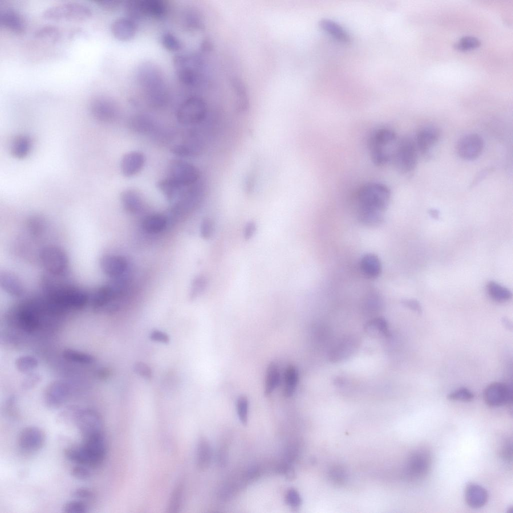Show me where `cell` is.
Instances as JSON below:
<instances>
[{"mask_svg": "<svg viewBox=\"0 0 513 513\" xmlns=\"http://www.w3.org/2000/svg\"><path fill=\"white\" fill-rule=\"evenodd\" d=\"M391 197L387 186L379 182H370L360 187L356 193L359 219L383 216Z\"/></svg>", "mask_w": 513, "mask_h": 513, "instance_id": "obj_1", "label": "cell"}, {"mask_svg": "<svg viewBox=\"0 0 513 513\" xmlns=\"http://www.w3.org/2000/svg\"><path fill=\"white\" fill-rule=\"evenodd\" d=\"M397 141L395 132L391 128L380 127L374 130L368 140L373 163L377 166H383L391 162Z\"/></svg>", "mask_w": 513, "mask_h": 513, "instance_id": "obj_2", "label": "cell"}, {"mask_svg": "<svg viewBox=\"0 0 513 513\" xmlns=\"http://www.w3.org/2000/svg\"><path fill=\"white\" fill-rule=\"evenodd\" d=\"M92 12L91 8L85 4L69 2L47 8L43 11L42 16L50 20L80 21L90 17Z\"/></svg>", "mask_w": 513, "mask_h": 513, "instance_id": "obj_3", "label": "cell"}, {"mask_svg": "<svg viewBox=\"0 0 513 513\" xmlns=\"http://www.w3.org/2000/svg\"><path fill=\"white\" fill-rule=\"evenodd\" d=\"M417 150L415 141L409 137H403L397 141L391 162L401 172L409 173L416 166Z\"/></svg>", "mask_w": 513, "mask_h": 513, "instance_id": "obj_4", "label": "cell"}, {"mask_svg": "<svg viewBox=\"0 0 513 513\" xmlns=\"http://www.w3.org/2000/svg\"><path fill=\"white\" fill-rule=\"evenodd\" d=\"M90 112L97 120L105 123L116 120L121 113L120 104L115 98L99 95L92 98L89 104Z\"/></svg>", "mask_w": 513, "mask_h": 513, "instance_id": "obj_5", "label": "cell"}, {"mask_svg": "<svg viewBox=\"0 0 513 513\" xmlns=\"http://www.w3.org/2000/svg\"><path fill=\"white\" fill-rule=\"evenodd\" d=\"M40 261L46 272L55 275H64L67 272L69 259L67 253L55 245L44 247L40 253Z\"/></svg>", "mask_w": 513, "mask_h": 513, "instance_id": "obj_6", "label": "cell"}, {"mask_svg": "<svg viewBox=\"0 0 513 513\" xmlns=\"http://www.w3.org/2000/svg\"><path fill=\"white\" fill-rule=\"evenodd\" d=\"M432 465L430 452L424 448L413 451L408 459L406 473L411 480H421L429 473Z\"/></svg>", "mask_w": 513, "mask_h": 513, "instance_id": "obj_7", "label": "cell"}, {"mask_svg": "<svg viewBox=\"0 0 513 513\" xmlns=\"http://www.w3.org/2000/svg\"><path fill=\"white\" fill-rule=\"evenodd\" d=\"M168 177L184 185L189 186L198 182L200 174L192 164L180 159H173L168 166Z\"/></svg>", "mask_w": 513, "mask_h": 513, "instance_id": "obj_8", "label": "cell"}, {"mask_svg": "<svg viewBox=\"0 0 513 513\" xmlns=\"http://www.w3.org/2000/svg\"><path fill=\"white\" fill-rule=\"evenodd\" d=\"M511 387L501 382H493L488 385L483 392V398L486 405L492 407L502 406L512 401Z\"/></svg>", "mask_w": 513, "mask_h": 513, "instance_id": "obj_9", "label": "cell"}, {"mask_svg": "<svg viewBox=\"0 0 513 513\" xmlns=\"http://www.w3.org/2000/svg\"><path fill=\"white\" fill-rule=\"evenodd\" d=\"M75 424L83 438L103 432L102 418L100 414L93 409H80Z\"/></svg>", "mask_w": 513, "mask_h": 513, "instance_id": "obj_10", "label": "cell"}, {"mask_svg": "<svg viewBox=\"0 0 513 513\" xmlns=\"http://www.w3.org/2000/svg\"><path fill=\"white\" fill-rule=\"evenodd\" d=\"M484 142L477 134L471 133L461 137L457 142L456 150L460 158L466 160H473L481 154Z\"/></svg>", "mask_w": 513, "mask_h": 513, "instance_id": "obj_11", "label": "cell"}, {"mask_svg": "<svg viewBox=\"0 0 513 513\" xmlns=\"http://www.w3.org/2000/svg\"><path fill=\"white\" fill-rule=\"evenodd\" d=\"M81 445L91 457L95 468L101 464L106 453V444L103 432L84 437Z\"/></svg>", "mask_w": 513, "mask_h": 513, "instance_id": "obj_12", "label": "cell"}, {"mask_svg": "<svg viewBox=\"0 0 513 513\" xmlns=\"http://www.w3.org/2000/svg\"><path fill=\"white\" fill-rule=\"evenodd\" d=\"M45 436L43 431L37 427L29 426L20 432L18 443L25 452H34L39 450L44 445Z\"/></svg>", "mask_w": 513, "mask_h": 513, "instance_id": "obj_13", "label": "cell"}, {"mask_svg": "<svg viewBox=\"0 0 513 513\" xmlns=\"http://www.w3.org/2000/svg\"><path fill=\"white\" fill-rule=\"evenodd\" d=\"M37 305L31 303L23 305L18 309L16 318L20 328L25 332L32 333L39 326Z\"/></svg>", "mask_w": 513, "mask_h": 513, "instance_id": "obj_14", "label": "cell"}, {"mask_svg": "<svg viewBox=\"0 0 513 513\" xmlns=\"http://www.w3.org/2000/svg\"><path fill=\"white\" fill-rule=\"evenodd\" d=\"M100 267L104 274L116 279L126 271L127 263L126 259L121 256L106 254L100 259Z\"/></svg>", "mask_w": 513, "mask_h": 513, "instance_id": "obj_15", "label": "cell"}, {"mask_svg": "<svg viewBox=\"0 0 513 513\" xmlns=\"http://www.w3.org/2000/svg\"><path fill=\"white\" fill-rule=\"evenodd\" d=\"M439 129L435 126H426L417 133L415 140L417 149L423 154H426L439 139Z\"/></svg>", "mask_w": 513, "mask_h": 513, "instance_id": "obj_16", "label": "cell"}, {"mask_svg": "<svg viewBox=\"0 0 513 513\" xmlns=\"http://www.w3.org/2000/svg\"><path fill=\"white\" fill-rule=\"evenodd\" d=\"M69 390L68 385L63 381H56L47 388L45 401L50 408H56L61 406L67 400Z\"/></svg>", "mask_w": 513, "mask_h": 513, "instance_id": "obj_17", "label": "cell"}, {"mask_svg": "<svg viewBox=\"0 0 513 513\" xmlns=\"http://www.w3.org/2000/svg\"><path fill=\"white\" fill-rule=\"evenodd\" d=\"M464 497L466 504L473 508H479L486 504L488 494L482 486L474 483H468L465 488Z\"/></svg>", "mask_w": 513, "mask_h": 513, "instance_id": "obj_18", "label": "cell"}, {"mask_svg": "<svg viewBox=\"0 0 513 513\" xmlns=\"http://www.w3.org/2000/svg\"><path fill=\"white\" fill-rule=\"evenodd\" d=\"M145 161V156L141 152L132 151L126 153L121 162L122 173L126 177L135 175L141 170Z\"/></svg>", "mask_w": 513, "mask_h": 513, "instance_id": "obj_19", "label": "cell"}, {"mask_svg": "<svg viewBox=\"0 0 513 513\" xmlns=\"http://www.w3.org/2000/svg\"><path fill=\"white\" fill-rule=\"evenodd\" d=\"M0 21L5 28L15 33H22L26 29V23L23 17L12 8H7L1 13Z\"/></svg>", "mask_w": 513, "mask_h": 513, "instance_id": "obj_20", "label": "cell"}, {"mask_svg": "<svg viewBox=\"0 0 513 513\" xmlns=\"http://www.w3.org/2000/svg\"><path fill=\"white\" fill-rule=\"evenodd\" d=\"M156 186L169 202L178 201L189 186L181 185L168 177L158 181Z\"/></svg>", "mask_w": 513, "mask_h": 513, "instance_id": "obj_21", "label": "cell"}, {"mask_svg": "<svg viewBox=\"0 0 513 513\" xmlns=\"http://www.w3.org/2000/svg\"><path fill=\"white\" fill-rule=\"evenodd\" d=\"M361 273L368 279H375L382 272V265L378 256L374 253H368L363 255L360 261Z\"/></svg>", "mask_w": 513, "mask_h": 513, "instance_id": "obj_22", "label": "cell"}, {"mask_svg": "<svg viewBox=\"0 0 513 513\" xmlns=\"http://www.w3.org/2000/svg\"><path fill=\"white\" fill-rule=\"evenodd\" d=\"M0 286L10 296L19 297L23 293L22 283L16 275L9 271H3L0 274Z\"/></svg>", "mask_w": 513, "mask_h": 513, "instance_id": "obj_23", "label": "cell"}, {"mask_svg": "<svg viewBox=\"0 0 513 513\" xmlns=\"http://www.w3.org/2000/svg\"><path fill=\"white\" fill-rule=\"evenodd\" d=\"M356 339L346 337L338 343L331 351L330 358L333 362H339L349 358L357 347Z\"/></svg>", "mask_w": 513, "mask_h": 513, "instance_id": "obj_24", "label": "cell"}, {"mask_svg": "<svg viewBox=\"0 0 513 513\" xmlns=\"http://www.w3.org/2000/svg\"><path fill=\"white\" fill-rule=\"evenodd\" d=\"M128 125L130 129L135 132L146 134L154 130L155 123L152 116L149 114L139 113L130 118Z\"/></svg>", "mask_w": 513, "mask_h": 513, "instance_id": "obj_25", "label": "cell"}, {"mask_svg": "<svg viewBox=\"0 0 513 513\" xmlns=\"http://www.w3.org/2000/svg\"><path fill=\"white\" fill-rule=\"evenodd\" d=\"M211 459V449L209 441L204 437H201L197 441L196 452V464L201 470L206 469Z\"/></svg>", "mask_w": 513, "mask_h": 513, "instance_id": "obj_26", "label": "cell"}, {"mask_svg": "<svg viewBox=\"0 0 513 513\" xmlns=\"http://www.w3.org/2000/svg\"><path fill=\"white\" fill-rule=\"evenodd\" d=\"M121 201L123 207L131 213H137L143 207L142 199L137 191L127 189L121 194Z\"/></svg>", "mask_w": 513, "mask_h": 513, "instance_id": "obj_27", "label": "cell"}, {"mask_svg": "<svg viewBox=\"0 0 513 513\" xmlns=\"http://www.w3.org/2000/svg\"><path fill=\"white\" fill-rule=\"evenodd\" d=\"M32 148V141L26 135H20L16 136L11 145V154L16 158H25L30 153Z\"/></svg>", "mask_w": 513, "mask_h": 513, "instance_id": "obj_28", "label": "cell"}, {"mask_svg": "<svg viewBox=\"0 0 513 513\" xmlns=\"http://www.w3.org/2000/svg\"><path fill=\"white\" fill-rule=\"evenodd\" d=\"M321 28L337 40L348 42L350 37L346 31L340 25L331 20L323 19L320 22Z\"/></svg>", "mask_w": 513, "mask_h": 513, "instance_id": "obj_29", "label": "cell"}, {"mask_svg": "<svg viewBox=\"0 0 513 513\" xmlns=\"http://www.w3.org/2000/svg\"><path fill=\"white\" fill-rule=\"evenodd\" d=\"M365 331L375 337H386L389 330L386 320L382 317H376L369 321L365 326Z\"/></svg>", "mask_w": 513, "mask_h": 513, "instance_id": "obj_30", "label": "cell"}, {"mask_svg": "<svg viewBox=\"0 0 513 513\" xmlns=\"http://www.w3.org/2000/svg\"><path fill=\"white\" fill-rule=\"evenodd\" d=\"M60 36V29L57 26L52 25L41 26L34 33V36L37 39L50 44L56 43L59 40Z\"/></svg>", "mask_w": 513, "mask_h": 513, "instance_id": "obj_31", "label": "cell"}, {"mask_svg": "<svg viewBox=\"0 0 513 513\" xmlns=\"http://www.w3.org/2000/svg\"><path fill=\"white\" fill-rule=\"evenodd\" d=\"M284 379L283 394L285 396L290 397L294 394L299 380L298 371L295 366L290 365L286 368Z\"/></svg>", "mask_w": 513, "mask_h": 513, "instance_id": "obj_32", "label": "cell"}, {"mask_svg": "<svg viewBox=\"0 0 513 513\" xmlns=\"http://www.w3.org/2000/svg\"><path fill=\"white\" fill-rule=\"evenodd\" d=\"M280 373L276 364L272 362L268 366L265 378L264 393L269 395L278 386L280 382Z\"/></svg>", "mask_w": 513, "mask_h": 513, "instance_id": "obj_33", "label": "cell"}, {"mask_svg": "<svg viewBox=\"0 0 513 513\" xmlns=\"http://www.w3.org/2000/svg\"><path fill=\"white\" fill-rule=\"evenodd\" d=\"M486 289L489 297L497 302H505L509 300L512 297V293L509 290L495 282H488Z\"/></svg>", "mask_w": 513, "mask_h": 513, "instance_id": "obj_34", "label": "cell"}, {"mask_svg": "<svg viewBox=\"0 0 513 513\" xmlns=\"http://www.w3.org/2000/svg\"><path fill=\"white\" fill-rule=\"evenodd\" d=\"M166 219L161 214H152L147 216L142 222L143 229L149 233H157L163 230L166 225Z\"/></svg>", "mask_w": 513, "mask_h": 513, "instance_id": "obj_35", "label": "cell"}, {"mask_svg": "<svg viewBox=\"0 0 513 513\" xmlns=\"http://www.w3.org/2000/svg\"><path fill=\"white\" fill-rule=\"evenodd\" d=\"M184 490V483L180 481L174 487L169 499L167 509L169 512H177L180 508Z\"/></svg>", "mask_w": 513, "mask_h": 513, "instance_id": "obj_36", "label": "cell"}, {"mask_svg": "<svg viewBox=\"0 0 513 513\" xmlns=\"http://www.w3.org/2000/svg\"><path fill=\"white\" fill-rule=\"evenodd\" d=\"M63 357L67 361L82 364L92 363L95 358L92 355L71 349H65L63 352Z\"/></svg>", "mask_w": 513, "mask_h": 513, "instance_id": "obj_37", "label": "cell"}, {"mask_svg": "<svg viewBox=\"0 0 513 513\" xmlns=\"http://www.w3.org/2000/svg\"><path fill=\"white\" fill-rule=\"evenodd\" d=\"M15 365L21 373L28 374L32 373V371L38 367V361L33 356L24 355L16 359Z\"/></svg>", "mask_w": 513, "mask_h": 513, "instance_id": "obj_38", "label": "cell"}, {"mask_svg": "<svg viewBox=\"0 0 513 513\" xmlns=\"http://www.w3.org/2000/svg\"><path fill=\"white\" fill-rule=\"evenodd\" d=\"M480 45L479 40L472 36L461 38L454 44V48L458 51H466L477 48Z\"/></svg>", "mask_w": 513, "mask_h": 513, "instance_id": "obj_39", "label": "cell"}, {"mask_svg": "<svg viewBox=\"0 0 513 513\" xmlns=\"http://www.w3.org/2000/svg\"><path fill=\"white\" fill-rule=\"evenodd\" d=\"M207 280L203 276H198L193 280L190 290L189 298L191 300H195L205 290Z\"/></svg>", "mask_w": 513, "mask_h": 513, "instance_id": "obj_40", "label": "cell"}, {"mask_svg": "<svg viewBox=\"0 0 513 513\" xmlns=\"http://www.w3.org/2000/svg\"><path fill=\"white\" fill-rule=\"evenodd\" d=\"M474 397L473 393L465 387L458 388L449 393L447 396V399L450 400L462 402L471 401Z\"/></svg>", "mask_w": 513, "mask_h": 513, "instance_id": "obj_41", "label": "cell"}, {"mask_svg": "<svg viewBox=\"0 0 513 513\" xmlns=\"http://www.w3.org/2000/svg\"><path fill=\"white\" fill-rule=\"evenodd\" d=\"M88 509L86 502L78 499L67 502L63 508L65 513H85L88 512Z\"/></svg>", "mask_w": 513, "mask_h": 513, "instance_id": "obj_42", "label": "cell"}, {"mask_svg": "<svg viewBox=\"0 0 513 513\" xmlns=\"http://www.w3.org/2000/svg\"><path fill=\"white\" fill-rule=\"evenodd\" d=\"M79 410L80 409L74 407L67 408L60 413L57 421L61 424H75Z\"/></svg>", "mask_w": 513, "mask_h": 513, "instance_id": "obj_43", "label": "cell"}, {"mask_svg": "<svg viewBox=\"0 0 513 513\" xmlns=\"http://www.w3.org/2000/svg\"><path fill=\"white\" fill-rule=\"evenodd\" d=\"M248 407L247 397L244 396H240L237 400L236 408L239 419L244 425L247 423Z\"/></svg>", "mask_w": 513, "mask_h": 513, "instance_id": "obj_44", "label": "cell"}, {"mask_svg": "<svg viewBox=\"0 0 513 513\" xmlns=\"http://www.w3.org/2000/svg\"><path fill=\"white\" fill-rule=\"evenodd\" d=\"M72 496L77 499L85 502L91 501L95 499L94 492L87 487H79L75 489L72 493Z\"/></svg>", "mask_w": 513, "mask_h": 513, "instance_id": "obj_45", "label": "cell"}, {"mask_svg": "<svg viewBox=\"0 0 513 513\" xmlns=\"http://www.w3.org/2000/svg\"><path fill=\"white\" fill-rule=\"evenodd\" d=\"M200 235L204 239H209L213 234L214 224L213 221L209 218L203 219L200 224Z\"/></svg>", "mask_w": 513, "mask_h": 513, "instance_id": "obj_46", "label": "cell"}, {"mask_svg": "<svg viewBox=\"0 0 513 513\" xmlns=\"http://www.w3.org/2000/svg\"><path fill=\"white\" fill-rule=\"evenodd\" d=\"M71 473L74 477L81 480H87L91 476V473L88 467L80 464L74 466L71 469Z\"/></svg>", "mask_w": 513, "mask_h": 513, "instance_id": "obj_47", "label": "cell"}, {"mask_svg": "<svg viewBox=\"0 0 513 513\" xmlns=\"http://www.w3.org/2000/svg\"><path fill=\"white\" fill-rule=\"evenodd\" d=\"M134 372L145 379L149 380L152 377V371L150 367L142 362H137L133 366Z\"/></svg>", "mask_w": 513, "mask_h": 513, "instance_id": "obj_48", "label": "cell"}, {"mask_svg": "<svg viewBox=\"0 0 513 513\" xmlns=\"http://www.w3.org/2000/svg\"><path fill=\"white\" fill-rule=\"evenodd\" d=\"M43 221L39 216H33L28 221V227L32 234L38 235L43 230Z\"/></svg>", "mask_w": 513, "mask_h": 513, "instance_id": "obj_49", "label": "cell"}, {"mask_svg": "<svg viewBox=\"0 0 513 513\" xmlns=\"http://www.w3.org/2000/svg\"><path fill=\"white\" fill-rule=\"evenodd\" d=\"M286 500L287 503L293 507L299 506L302 501L299 492L294 488H291L288 490L286 495Z\"/></svg>", "mask_w": 513, "mask_h": 513, "instance_id": "obj_50", "label": "cell"}, {"mask_svg": "<svg viewBox=\"0 0 513 513\" xmlns=\"http://www.w3.org/2000/svg\"><path fill=\"white\" fill-rule=\"evenodd\" d=\"M22 383V388L24 389H30L34 387L40 380V376L38 374L31 373L27 374Z\"/></svg>", "mask_w": 513, "mask_h": 513, "instance_id": "obj_51", "label": "cell"}, {"mask_svg": "<svg viewBox=\"0 0 513 513\" xmlns=\"http://www.w3.org/2000/svg\"><path fill=\"white\" fill-rule=\"evenodd\" d=\"M149 338L153 341L163 344H167L170 341L169 336L166 333L158 330L151 331Z\"/></svg>", "mask_w": 513, "mask_h": 513, "instance_id": "obj_52", "label": "cell"}, {"mask_svg": "<svg viewBox=\"0 0 513 513\" xmlns=\"http://www.w3.org/2000/svg\"><path fill=\"white\" fill-rule=\"evenodd\" d=\"M256 230V225L253 221L247 222L243 228V236L245 240L250 239L255 234Z\"/></svg>", "mask_w": 513, "mask_h": 513, "instance_id": "obj_53", "label": "cell"}, {"mask_svg": "<svg viewBox=\"0 0 513 513\" xmlns=\"http://www.w3.org/2000/svg\"><path fill=\"white\" fill-rule=\"evenodd\" d=\"M401 303L405 307L420 314L422 312V308L420 303L414 299H404Z\"/></svg>", "mask_w": 513, "mask_h": 513, "instance_id": "obj_54", "label": "cell"}, {"mask_svg": "<svg viewBox=\"0 0 513 513\" xmlns=\"http://www.w3.org/2000/svg\"><path fill=\"white\" fill-rule=\"evenodd\" d=\"M366 302V305L369 311H376L378 307L380 306V300L378 296H370L369 298L368 299Z\"/></svg>", "mask_w": 513, "mask_h": 513, "instance_id": "obj_55", "label": "cell"}, {"mask_svg": "<svg viewBox=\"0 0 513 513\" xmlns=\"http://www.w3.org/2000/svg\"><path fill=\"white\" fill-rule=\"evenodd\" d=\"M283 471L285 474L286 477L289 480L293 479L295 477L294 471L291 466H285L283 469Z\"/></svg>", "mask_w": 513, "mask_h": 513, "instance_id": "obj_56", "label": "cell"}, {"mask_svg": "<svg viewBox=\"0 0 513 513\" xmlns=\"http://www.w3.org/2000/svg\"><path fill=\"white\" fill-rule=\"evenodd\" d=\"M429 213L430 215L434 218L437 219L439 217V212L436 209H432L430 210Z\"/></svg>", "mask_w": 513, "mask_h": 513, "instance_id": "obj_57", "label": "cell"}, {"mask_svg": "<svg viewBox=\"0 0 513 513\" xmlns=\"http://www.w3.org/2000/svg\"><path fill=\"white\" fill-rule=\"evenodd\" d=\"M503 323L508 329H509L510 327V328L512 327H511V323H509L508 320H507V319H506L505 318L503 319Z\"/></svg>", "mask_w": 513, "mask_h": 513, "instance_id": "obj_58", "label": "cell"}, {"mask_svg": "<svg viewBox=\"0 0 513 513\" xmlns=\"http://www.w3.org/2000/svg\"><path fill=\"white\" fill-rule=\"evenodd\" d=\"M138 36H144V35H138Z\"/></svg>", "mask_w": 513, "mask_h": 513, "instance_id": "obj_59", "label": "cell"}]
</instances>
